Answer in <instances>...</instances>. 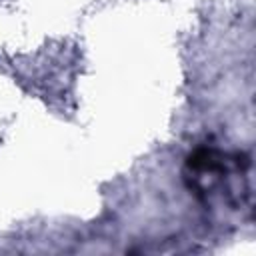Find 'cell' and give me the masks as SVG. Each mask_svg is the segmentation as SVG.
Segmentation results:
<instances>
[{
    "mask_svg": "<svg viewBox=\"0 0 256 256\" xmlns=\"http://www.w3.org/2000/svg\"><path fill=\"white\" fill-rule=\"evenodd\" d=\"M188 168L196 172H218L222 170V160H218V154L212 148H198L188 156Z\"/></svg>",
    "mask_w": 256,
    "mask_h": 256,
    "instance_id": "obj_1",
    "label": "cell"
}]
</instances>
